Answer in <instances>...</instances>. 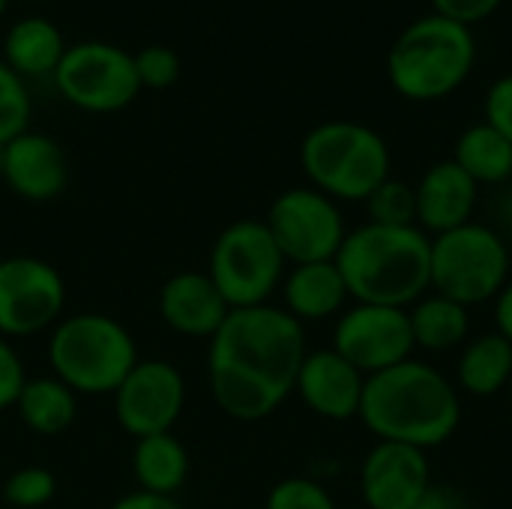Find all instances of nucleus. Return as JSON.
Instances as JSON below:
<instances>
[{
	"label": "nucleus",
	"instance_id": "obj_19",
	"mask_svg": "<svg viewBox=\"0 0 512 509\" xmlns=\"http://www.w3.org/2000/svg\"><path fill=\"white\" fill-rule=\"evenodd\" d=\"M282 309L297 318L303 327L327 318H339L348 309V285L336 261H312V264H291L282 279Z\"/></svg>",
	"mask_w": 512,
	"mask_h": 509
},
{
	"label": "nucleus",
	"instance_id": "obj_7",
	"mask_svg": "<svg viewBox=\"0 0 512 509\" xmlns=\"http://www.w3.org/2000/svg\"><path fill=\"white\" fill-rule=\"evenodd\" d=\"M507 237L483 222H468L432 237V291L462 306H480L510 282Z\"/></svg>",
	"mask_w": 512,
	"mask_h": 509
},
{
	"label": "nucleus",
	"instance_id": "obj_12",
	"mask_svg": "<svg viewBox=\"0 0 512 509\" xmlns=\"http://www.w3.org/2000/svg\"><path fill=\"white\" fill-rule=\"evenodd\" d=\"M333 351L342 354L366 378L387 372L414 357V333L408 309L354 303L333 327Z\"/></svg>",
	"mask_w": 512,
	"mask_h": 509
},
{
	"label": "nucleus",
	"instance_id": "obj_17",
	"mask_svg": "<svg viewBox=\"0 0 512 509\" xmlns=\"http://www.w3.org/2000/svg\"><path fill=\"white\" fill-rule=\"evenodd\" d=\"M231 315V306L213 285V279L198 270L174 273L159 288V318L180 336L213 339L216 330Z\"/></svg>",
	"mask_w": 512,
	"mask_h": 509
},
{
	"label": "nucleus",
	"instance_id": "obj_36",
	"mask_svg": "<svg viewBox=\"0 0 512 509\" xmlns=\"http://www.w3.org/2000/svg\"><path fill=\"white\" fill-rule=\"evenodd\" d=\"M492 303H495V333H501L512 345V279Z\"/></svg>",
	"mask_w": 512,
	"mask_h": 509
},
{
	"label": "nucleus",
	"instance_id": "obj_1",
	"mask_svg": "<svg viewBox=\"0 0 512 509\" xmlns=\"http://www.w3.org/2000/svg\"><path fill=\"white\" fill-rule=\"evenodd\" d=\"M306 354V327L282 306L231 309L207 351L216 408L237 423L267 420L294 393Z\"/></svg>",
	"mask_w": 512,
	"mask_h": 509
},
{
	"label": "nucleus",
	"instance_id": "obj_2",
	"mask_svg": "<svg viewBox=\"0 0 512 509\" xmlns=\"http://www.w3.org/2000/svg\"><path fill=\"white\" fill-rule=\"evenodd\" d=\"M378 441L435 450L462 423V393L432 363L417 357L366 378L360 417Z\"/></svg>",
	"mask_w": 512,
	"mask_h": 509
},
{
	"label": "nucleus",
	"instance_id": "obj_37",
	"mask_svg": "<svg viewBox=\"0 0 512 509\" xmlns=\"http://www.w3.org/2000/svg\"><path fill=\"white\" fill-rule=\"evenodd\" d=\"M6 3H9V0H0V15L6 12Z\"/></svg>",
	"mask_w": 512,
	"mask_h": 509
},
{
	"label": "nucleus",
	"instance_id": "obj_22",
	"mask_svg": "<svg viewBox=\"0 0 512 509\" xmlns=\"http://www.w3.org/2000/svg\"><path fill=\"white\" fill-rule=\"evenodd\" d=\"M189 453L183 441H177L171 432L138 438L132 450V477L141 492L153 495H177L183 483L189 480Z\"/></svg>",
	"mask_w": 512,
	"mask_h": 509
},
{
	"label": "nucleus",
	"instance_id": "obj_13",
	"mask_svg": "<svg viewBox=\"0 0 512 509\" xmlns=\"http://www.w3.org/2000/svg\"><path fill=\"white\" fill-rule=\"evenodd\" d=\"M186 408V381L168 360H138L114 393V417L135 441L165 435Z\"/></svg>",
	"mask_w": 512,
	"mask_h": 509
},
{
	"label": "nucleus",
	"instance_id": "obj_24",
	"mask_svg": "<svg viewBox=\"0 0 512 509\" xmlns=\"http://www.w3.org/2000/svg\"><path fill=\"white\" fill-rule=\"evenodd\" d=\"M15 411L30 432L42 438H54V435H63L75 423L78 396L54 375L27 378L18 393Z\"/></svg>",
	"mask_w": 512,
	"mask_h": 509
},
{
	"label": "nucleus",
	"instance_id": "obj_11",
	"mask_svg": "<svg viewBox=\"0 0 512 509\" xmlns=\"http://www.w3.org/2000/svg\"><path fill=\"white\" fill-rule=\"evenodd\" d=\"M66 282L60 270L33 255L0 261V336L27 339L63 318Z\"/></svg>",
	"mask_w": 512,
	"mask_h": 509
},
{
	"label": "nucleus",
	"instance_id": "obj_8",
	"mask_svg": "<svg viewBox=\"0 0 512 509\" xmlns=\"http://www.w3.org/2000/svg\"><path fill=\"white\" fill-rule=\"evenodd\" d=\"M288 261L264 219H237L225 225L210 249L207 276L231 309L267 306L282 288Z\"/></svg>",
	"mask_w": 512,
	"mask_h": 509
},
{
	"label": "nucleus",
	"instance_id": "obj_25",
	"mask_svg": "<svg viewBox=\"0 0 512 509\" xmlns=\"http://www.w3.org/2000/svg\"><path fill=\"white\" fill-rule=\"evenodd\" d=\"M453 162L477 186H504L512 180V144L486 120L468 126L456 138Z\"/></svg>",
	"mask_w": 512,
	"mask_h": 509
},
{
	"label": "nucleus",
	"instance_id": "obj_29",
	"mask_svg": "<svg viewBox=\"0 0 512 509\" xmlns=\"http://www.w3.org/2000/svg\"><path fill=\"white\" fill-rule=\"evenodd\" d=\"M264 509H336V501L312 477H285L270 489Z\"/></svg>",
	"mask_w": 512,
	"mask_h": 509
},
{
	"label": "nucleus",
	"instance_id": "obj_33",
	"mask_svg": "<svg viewBox=\"0 0 512 509\" xmlns=\"http://www.w3.org/2000/svg\"><path fill=\"white\" fill-rule=\"evenodd\" d=\"M504 0H432V12L444 15L456 24L474 27L486 18H492L501 9Z\"/></svg>",
	"mask_w": 512,
	"mask_h": 509
},
{
	"label": "nucleus",
	"instance_id": "obj_18",
	"mask_svg": "<svg viewBox=\"0 0 512 509\" xmlns=\"http://www.w3.org/2000/svg\"><path fill=\"white\" fill-rule=\"evenodd\" d=\"M414 192H417V225L426 234L438 237L474 222L480 186L453 159L426 168Z\"/></svg>",
	"mask_w": 512,
	"mask_h": 509
},
{
	"label": "nucleus",
	"instance_id": "obj_3",
	"mask_svg": "<svg viewBox=\"0 0 512 509\" xmlns=\"http://www.w3.org/2000/svg\"><path fill=\"white\" fill-rule=\"evenodd\" d=\"M336 267L354 303L411 309L432 291V237L411 228L366 222L348 231Z\"/></svg>",
	"mask_w": 512,
	"mask_h": 509
},
{
	"label": "nucleus",
	"instance_id": "obj_4",
	"mask_svg": "<svg viewBox=\"0 0 512 509\" xmlns=\"http://www.w3.org/2000/svg\"><path fill=\"white\" fill-rule=\"evenodd\" d=\"M474 63V30L429 12L396 36L387 54V78L408 102H438L468 81Z\"/></svg>",
	"mask_w": 512,
	"mask_h": 509
},
{
	"label": "nucleus",
	"instance_id": "obj_27",
	"mask_svg": "<svg viewBox=\"0 0 512 509\" xmlns=\"http://www.w3.org/2000/svg\"><path fill=\"white\" fill-rule=\"evenodd\" d=\"M57 495V480L48 468L27 465L6 477L3 483V501L15 509H39L51 504Z\"/></svg>",
	"mask_w": 512,
	"mask_h": 509
},
{
	"label": "nucleus",
	"instance_id": "obj_30",
	"mask_svg": "<svg viewBox=\"0 0 512 509\" xmlns=\"http://www.w3.org/2000/svg\"><path fill=\"white\" fill-rule=\"evenodd\" d=\"M135 72L141 87L165 90L180 78V57L165 45H147L135 54Z\"/></svg>",
	"mask_w": 512,
	"mask_h": 509
},
{
	"label": "nucleus",
	"instance_id": "obj_34",
	"mask_svg": "<svg viewBox=\"0 0 512 509\" xmlns=\"http://www.w3.org/2000/svg\"><path fill=\"white\" fill-rule=\"evenodd\" d=\"M414 509H474L468 495L459 492L456 486H447V483H432L426 489V495L414 504Z\"/></svg>",
	"mask_w": 512,
	"mask_h": 509
},
{
	"label": "nucleus",
	"instance_id": "obj_21",
	"mask_svg": "<svg viewBox=\"0 0 512 509\" xmlns=\"http://www.w3.org/2000/svg\"><path fill=\"white\" fill-rule=\"evenodd\" d=\"M512 345L501 333H483L462 345L456 360V390L489 399L510 390Z\"/></svg>",
	"mask_w": 512,
	"mask_h": 509
},
{
	"label": "nucleus",
	"instance_id": "obj_20",
	"mask_svg": "<svg viewBox=\"0 0 512 509\" xmlns=\"http://www.w3.org/2000/svg\"><path fill=\"white\" fill-rule=\"evenodd\" d=\"M66 54L63 33L54 21L30 15L18 18L3 36V63L18 78H45L54 75L60 57Z\"/></svg>",
	"mask_w": 512,
	"mask_h": 509
},
{
	"label": "nucleus",
	"instance_id": "obj_28",
	"mask_svg": "<svg viewBox=\"0 0 512 509\" xmlns=\"http://www.w3.org/2000/svg\"><path fill=\"white\" fill-rule=\"evenodd\" d=\"M27 123H30L27 84L0 60V147H6L12 138L27 132Z\"/></svg>",
	"mask_w": 512,
	"mask_h": 509
},
{
	"label": "nucleus",
	"instance_id": "obj_31",
	"mask_svg": "<svg viewBox=\"0 0 512 509\" xmlns=\"http://www.w3.org/2000/svg\"><path fill=\"white\" fill-rule=\"evenodd\" d=\"M483 114H486V123L492 129H498L512 144V72L510 75H501L489 87L486 102H483Z\"/></svg>",
	"mask_w": 512,
	"mask_h": 509
},
{
	"label": "nucleus",
	"instance_id": "obj_40",
	"mask_svg": "<svg viewBox=\"0 0 512 509\" xmlns=\"http://www.w3.org/2000/svg\"><path fill=\"white\" fill-rule=\"evenodd\" d=\"M507 393H510V399H512V381H510V390H507Z\"/></svg>",
	"mask_w": 512,
	"mask_h": 509
},
{
	"label": "nucleus",
	"instance_id": "obj_16",
	"mask_svg": "<svg viewBox=\"0 0 512 509\" xmlns=\"http://www.w3.org/2000/svg\"><path fill=\"white\" fill-rule=\"evenodd\" d=\"M0 177L18 198L45 204L63 195L69 183V162L54 138L27 129L3 147Z\"/></svg>",
	"mask_w": 512,
	"mask_h": 509
},
{
	"label": "nucleus",
	"instance_id": "obj_15",
	"mask_svg": "<svg viewBox=\"0 0 512 509\" xmlns=\"http://www.w3.org/2000/svg\"><path fill=\"white\" fill-rule=\"evenodd\" d=\"M363 390H366V375L360 369H354L333 348L309 351L300 366L297 387H294L300 402L315 417H324L333 423L360 417Z\"/></svg>",
	"mask_w": 512,
	"mask_h": 509
},
{
	"label": "nucleus",
	"instance_id": "obj_10",
	"mask_svg": "<svg viewBox=\"0 0 512 509\" xmlns=\"http://www.w3.org/2000/svg\"><path fill=\"white\" fill-rule=\"evenodd\" d=\"M264 225L270 228L288 264L336 261L348 237L339 201L327 198L312 186H294L279 192L264 216Z\"/></svg>",
	"mask_w": 512,
	"mask_h": 509
},
{
	"label": "nucleus",
	"instance_id": "obj_39",
	"mask_svg": "<svg viewBox=\"0 0 512 509\" xmlns=\"http://www.w3.org/2000/svg\"><path fill=\"white\" fill-rule=\"evenodd\" d=\"M30 3H45V0H30Z\"/></svg>",
	"mask_w": 512,
	"mask_h": 509
},
{
	"label": "nucleus",
	"instance_id": "obj_32",
	"mask_svg": "<svg viewBox=\"0 0 512 509\" xmlns=\"http://www.w3.org/2000/svg\"><path fill=\"white\" fill-rule=\"evenodd\" d=\"M24 381H27V372H24V363H21L15 345L0 336V411L15 408Z\"/></svg>",
	"mask_w": 512,
	"mask_h": 509
},
{
	"label": "nucleus",
	"instance_id": "obj_9",
	"mask_svg": "<svg viewBox=\"0 0 512 509\" xmlns=\"http://www.w3.org/2000/svg\"><path fill=\"white\" fill-rule=\"evenodd\" d=\"M51 78L57 93L87 114L123 111L141 90L135 54L102 39H84L69 45Z\"/></svg>",
	"mask_w": 512,
	"mask_h": 509
},
{
	"label": "nucleus",
	"instance_id": "obj_5",
	"mask_svg": "<svg viewBox=\"0 0 512 509\" xmlns=\"http://www.w3.org/2000/svg\"><path fill=\"white\" fill-rule=\"evenodd\" d=\"M132 333L105 312L60 318L48 336V363L75 396H114L138 363Z\"/></svg>",
	"mask_w": 512,
	"mask_h": 509
},
{
	"label": "nucleus",
	"instance_id": "obj_23",
	"mask_svg": "<svg viewBox=\"0 0 512 509\" xmlns=\"http://www.w3.org/2000/svg\"><path fill=\"white\" fill-rule=\"evenodd\" d=\"M408 318H411L414 345L432 354L462 348L471 336V309L435 291L420 297L408 309Z\"/></svg>",
	"mask_w": 512,
	"mask_h": 509
},
{
	"label": "nucleus",
	"instance_id": "obj_14",
	"mask_svg": "<svg viewBox=\"0 0 512 509\" xmlns=\"http://www.w3.org/2000/svg\"><path fill=\"white\" fill-rule=\"evenodd\" d=\"M432 486L426 450L378 441L360 465V495L369 509H414Z\"/></svg>",
	"mask_w": 512,
	"mask_h": 509
},
{
	"label": "nucleus",
	"instance_id": "obj_35",
	"mask_svg": "<svg viewBox=\"0 0 512 509\" xmlns=\"http://www.w3.org/2000/svg\"><path fill=\"white\" fill-rule=\"evenodd\" d=\"M111 509H183L180 507V501L177 498H171V495H153V492H141V489H135V492H129V495H123V498H117Z\"/></svg>",
	"mask_w": 512,
	"mask_h": 509
},
{
	"label": "nucleus",
	"instance_id": "obj_6",
	"mask_svg": "<svg viewBox=\"0 0 512 509\" xmlns=\"http://www.w3.org/2000/svg\"><path fill=\"white\" fill-rule=\"evenodd\" d=\"M300 165L309 186L333 201H363L390 177V147L381 132L357 120H327L306 132Z\"/></svg>",
	"mask_w": 512,
	"mask_h": 509
},
{
	"label": "nucleus",
	"instance_id": "obj_26",
	"mask_svg": "<svg viewBox=\"0 0 512 509\" xmlns=\"http://www.w3.org/2000/svg\"><path fill=\"white\" fill-rule=\"evenodd\" d=\"M369 222L387 228H411L417 225V192L411 183L387 177L369 198H366ZM420 228V225H417Z\"/></svg>",
	"mask_w": 512,
	"mask_h": 509
},
{
	"label": "nucleus",
	"instance_id": "obj_38",
	"mask_svg": "<svg viewBox=\"0 0 512 509\" xmlns=\"http://www.w3.org/2000/svg\"><path fill=\"white\" fill-rule=\"evenodd\" d=\"M0 171H3V147H0Z\"/></svg>",
	"mask_w": 512,
	"mask_h": 509
}]
</instances>
